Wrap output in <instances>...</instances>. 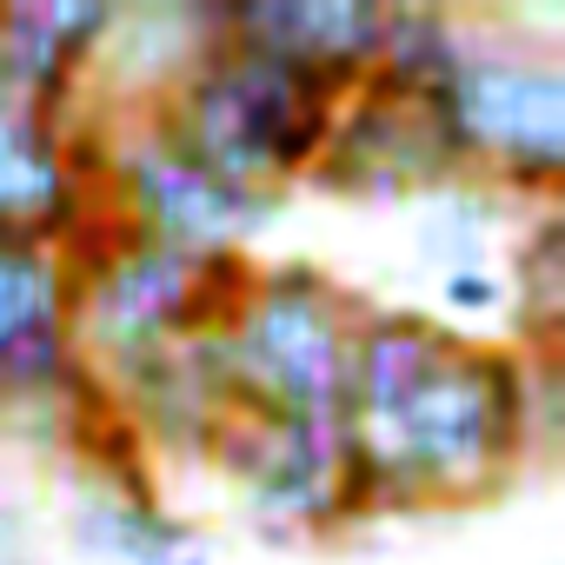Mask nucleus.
<instances>
[{"label":"nucleus","mask_w":565,"mask_h":565,"mask_svg":"<svg viewBox=\"0 0 565 565\" xmlns=\"http://www.w3.org/2000/svg\"><path fill=\"white\" fill-rule=\"evenodd\" d=\"M340 100L347 94L333 81H320L313 67L273 54L259 41L220 34V41L193 47L180 81L147 114L213 180L287 200L313 173Z\"/></svg>","instance_id":"1"},{"label":"nucleus","mask_w":565,"mask_h":565,"mask_svg":"<svg viewBox=\"0 0 565 565\" xmlns=\"http://www.w3.org/2000/svg\"><path fill=\"white\" fill-rule=\"evenodd\" d=\"M380 0H226V34L259 41L353 94L380 67Z\"/></svg>","instance_id":"10"},{"label":"nucleus","mask_w":565,"mask_h":565,"mask_svg":"<svg viewBox=\"0 0 565 565\" xmlns=\"http://www.w3.org/2000/svg\"><path fill=\"white\" fill-rule=\"evenodd\" d=\"M100 393L74 347V273L61 246L0 239V419Z\"/></svg>","instance_id":"8"},{"label":"nucleus","mask_w":565,"mask_h":565,"mask_svg":"<svg viewBox=\"0 0 565 565\" xmlns=\"http://www.w3.org/2000/svg\"><path fill=\"white\" fill-rule=\"evenodd\" d=\"M21 505H0V565H28V532Z\"/></svg>","instance_id":"18"},{"label":"nucleus","mask_w":565,"mask_h":565,"mask_svg":"<svg viewBox=\"0 0 565 565\" xmlns=\"http://www.w3.org/2000/svg\"><path fill=\"white\" fill-rule=\"evenodd\" d=\"M512 347L519 353H558L565 320V226L558 206H532V226L512 239Z\"/></svg>","instance_id":"13"},{"label":"nucleus","mask_w":565,"mask_h":565,"mask_svg":"<svg viewBox=\"0 0 565 565\" xmlns=\"http://www.w3.org/2000/svg\"><path fill=\"white\" fill-rule=\"evenodd\" d=\"M253 266L259 259H246V253L160 246L100 206V220L67 246L74 347L94 373H107L120 360L167 353L193 333H220L253 294Z\"/></svg>","instance_id":"2"},{"label":"nucleus","mask_w":565,"mask_h":565,"mask_svg":"<svg viewBox=\"0 0 565 565\" xmlns=\"http://www.w3.org/2000/svg\"><path fill=\"white\" fill-rule=\"evenodd\" d=\"M439 300L452 313H499L505 307V287L492 273H439Z\"/></svg>","instance_id":"17"},{"label":"nucleus","mask_w":565,"mask_h":565,"mask_svg":"<svg viewBox=\"0 0 565 565\" xmlns=\"http://www.w3.org/2000/svg\"><path fill=\"white\" fill-rule=\"evenodd\" d=\"M67 545L81 558H100V565H173L193 532L180 512H167L160 499H114L100 486H87L74 499V519H67Z\"/></svg>","instance_id":"12"},{"label":"nucleus","mask_w":565,"mask_h":565,"mask_svg":"<svg viewBox=\"0 0 565 565\" xmlns=\"http://www.w3.org/2000/svg\"><path fill=\"white\" fill-rule=\"evenodd\" d=\"M525 360H532L525 466H558V452H565V360H558V353H525Z\"/></svg>","instance_id":"16"},{"label":"nucleus","mask_w":565,"mask_h":565,"mask_svg":"<svg viewBox=\"0 0 565 565\" xmlns=\"http://www.w3.org/2000/svg\"><path fill=\"white\" fill-rule=\"evenodd\" d=\"M353 446L366 452V466L380 479V519L466 512V505L499 499L525 472L519 446L492 419L479 340H459L386 413L353 419Z\"/></svg>","instance_id":"3"},{"label":"nucleus","mask_w":565,"mask_h":565,"mask_svg":"<svg viewBox=\"0 0 565 565\" xmlns=\"http://www.w3.org/2000/svg\"><path fill=\"white\" fill-rule=\"evenodd\" d=\"M446 127L472 180L499 186L512 206H552L565 180V67L539 47L472 41L439 94H419Z\"/></svg>","instance_id":"5"},{"label":"nucleus","mask_w":565,"mask_h":565,"mask_svg":"<svg viewBox=\"0 0 565 565\" xmlns=\"http://www.w3.org/2000/svg\"><path fill=\"white\" fill-rule=\"evenodd\" d=\"M173 565H213V558H206V552H200V545H186V552H180V558H173Z\"/></svg>","instance_id":"19"},{"label":"nucleus","mask_w":565,"mask_h":565,"mask_svg":"<svg viewBox=\"0 0 565 565\" xmlns=\"http://www.w3.org/2000/svg\"><path fill=\"white\" fill-rule=\"evenodd\" d=\"M505 220H512V200L499 186L459 180V186L433 193V206L419 213L413 239H419L426 266H439V273H486V246H492V233Z\"/></svg>","instance_id":"15"},{"label":"nucleus","mask_w":565,"mask_h":565,"mask_svg":"<svg viewBox=\"0 0 565 565\" xmlns=\"http://www.w3.org/2000/svg\"><path fill=\"white\" fill-rule=\"evenodd\" d=\"M94 114V107H87ZM114 127V153H107V180H100V206L180 253H246L253 233H266L279 220V193H253V186H226L213 180L200 160H186L153 114H107Z\"/></svg>","instance_id":"6"},{"label":"nucleus","mask_w":565,"mask_h":565,"mask_svg":"<svg viewBox=\"0 0 565 565\" xmlns=\"http://www.w3.org/2000/svg\"><path fill=\"white\" fill-rule=\"evenodd\" d=\"M466 333L419 313V307H366L360 327H353V347H347V406L353 419L366 413H386L406 386H419Z\"/></svg>","instance_id":"11"},{"label":"nucleus","mask_w":565,"mask_h":565,"mask_svg":"<svg viewBox=\"0 0 565 565\" xmlns=\"http://www.w3.org/2000/svg\"><path fill=\"white\" fill-rule=\"evenodd\" d=\"M61 140L67 120L0 87V239H41L67 253L100 220V200L67 180Z\"/></svg>","instance_id":"9"},{"label":"nucleus","mask_w":565,"mask_h":565,"mask_svg":"<svg viewBox=\"0 0 565 565\" xmlns=\"http://www.w3.org/2000/svg\"><path fill=\"white\" fill-rule=\"evenodd\" d=\"M459 180H472V173L452 153L433 107L386 87L380 74H366L333 107L327 147L307 173V186L340 193V200H419V193H446Z\"/></svg>","instance_id":"7"},{"label":"nucleus","mask_w":565,"mask_h":565,"mask_svg":"<svg viewBox=\"0 0 565 565\" xmlns=\"http://www.w3.org/2000/svg\"><path fill=\"white\" fill-rule=\"evenodd\" d=\"M459 54H466V28L446 14V8H426V0H399L386 8V28H380V81L399 87V94H439L452 74H459Z\"/></svg>","instance_id":"14"},{"label":"nucleus","mask_w":565,"mask_h":565,"mask_svg":"<svg viewBox=\"0 0 565 565\" xmlns=\"http://www.w3.org/2000/svg\"><path fill=\"white\" fill-rule=\"evenodd\" d=\"M366 300L320 259L253 266L246 307L213 333L233 413H327L353 426L347 347Z\"/></svg>","instance_id":"4"}]
</instances>
